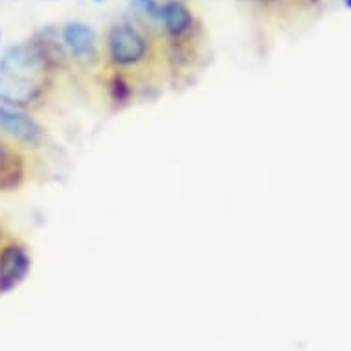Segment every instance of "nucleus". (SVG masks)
I'll list each match as a JSON object with an SVG mask.
<instances>
[{
  "label": "nucleus",
  "instance_id": "nucleus-1",
  "mask_svg": "<svg viewBox=\"0 0 351 351\" xmlns=\"http://www.w3.org/2000/svg\"><path fill=\"white\" fill-rule=\"evenodd\" d=\"M47 59L37 43H21L10 47L0 58V74L23 83L43 85Z\"/></svg>",
  "mask_w": 351,
  "mask_h": 351
},
{
  "label": "nucleus",
  "instance_id": "nucleus-2",
  "mask_svg": "<svg viewBox=\"0 0 351 351\" xmlns=\"http://www.w3.org/2000/svg\"><path fill=\"white\" fill-rule=\"evenodd\" d=\"M147 43L142 35L129 24H116L109 34V56L116 64L138 63L145 56Z\"/></svg>",
  "mask_w": 351,
  "mask_h": 351
},
{
  "label": "nucleus",
  "instance_id": "nucleus-3",
  "mask_svg": "<svg viewBox=\"0 0 351 351\" xmlns=\"http://www.w3.org/2000/svg\"><path fill=\"white\" fill-rule=\"evenodd\" d=\"M32 269V258L26 248L10 243L0 248V294H6L19 287Z\"/></svg>",
  "mask_w": 351,
  "mask_h": 351
},
{
  "label": "nucleus",
  "instance_id": "nucleus-4",
  "mask_svg": "<svg viewBox=\"0 0 351 351\" xmlns=\"http://www.w3.org/2000/svg\"><path fill=\"white\" fill-rule=\"evenodd\" d=\"M0 131L26 145H37L43 140V131L34 118L6 105H0Z\"/></svg>",
  "mask_w": 351,
  "mask_h": 351
},
{
  "label": "nucleus",
  "instance_id": "nucleus-5",
  "mask_svg": "<svg viewBox=\"0 0 351 351\" xmlns=\"http://www.w3.org/2000/svg\"><path fill=\"white\" fill-rule=\"evenodd\" d=\"M63 45L69 48V52L77 59L93 56L96 48V32L88 24L74 21V23L64 24Z\"/></svg>",
  "mask_w": 351,
  "mask_h": 351
},
{
  "label": "nucleus",
  "instance_id": "nucleus-6",
  "mask_svg": "<svg viewBox=\"0 0 351 351\" xmlns=\"http://www.w3.org/2000/svg\"><path fill=\"white\" fill-rule=\"evenodd\" d=\"M40 88H43L40 85L23 83V81L0 74V104H4L6 107H15V109L26 107L39 98Z\"/></svg>",
  "mask_w": 351,
  "mask_h": 351
},
{
  "label": "nucleus",
  "instance_id": "nucleus-7",
  "mask_svg": "<svg viewBox=\"0 0 351 351\" xmlns=\"http://www.w3.org/2000/svg\"><path fill=\"white\" fill-rule=\"evenodd\" d=\"M160 24L166 28L167 34L180 35L191 26L190 10L180 2V0H169L162 4Z\"/></svg>",
  "mask_w": 351,
  "mask_h": 351
},
{
  "label": "nucleus",
  "instance_id": "nucleus-8",
  "mask_svg": "<svg viewBox=\"0 0 351 351\" xmlns=\"http://www.w3.org/2000/svg\"><path fill=\"white\" fill-rule=\"evenodd\" d=\"M24 180V162L17 155H4L0 160V191H12Z\"/></svg>",
  "mask_w": 351,
  "mask_h": 351
},
{
  "label": "nucleus",
  "instance_id": "nucleus-9",
  "mask_svg": "<svg viewBox=\"0 0 351 351\" xmlns=\"http://www.w3.org/2000/svg\"><path fill=\"white\" fill-rule=\"evenodd\" d=\"M129 4H131V8H133L134 12H138L140 15H144V17L151 19V21H155V23H160L162 6L158 4V0H131Z\"/></svg>",
  "mask_w": 351,
  "mask_h": 351
},
{
  "label": "nucleus",
  "instance_id": "nucleus-10",
  "mask_svg": "<svg viewBox=\"0 0 351 351\" xmlns=\"http://www.w3.org/2000/svg\"><path fill=\"white\" fill-rule=\"evenodd\" d=\"M110 90H112V98H114L116 101H120V104H123V101L129 98V85H127L121 77H114V80H112V83H110Z\"/></svg>",
  "mask_w": 351,
  "mask_h": 351
},
{
  "label": "nucleus",
  "instance_id": "nucleus-11",
  "mask_svg": "<svg viewBox=\"0 0 351 351\" xmlns=\"http://www.w3.org/2000/svg\"><path fill=\"white\" fill-rule=\"evenodd\" d=\"M2 156H4V149H2V144H0V160H2Z\"/></svg>",
  "mask_w": 351,
  "mask_h": 351
},
{
  "label": "nucleus",
  "instance_id": "nucleus-12",
  "mask_svg": "<svg viewBox=\"0 0 351 351\" xmlns=\"http://www.w3.org/2000/svg\"><path fill=\"white\" fill-rule=\"evenodd\" d=\"M344 2H346V6L351 8V0H344Z\"/></svg>",
  "mask_w": 351,
  "mask_h": 351
},
{
  "label": "nucleus",
  "instance_id": "nucleus-13",
  "mask_svg": "<svg viewBox=\"0 0 351 351\" xmlns=\"http://www.w3.org/2000/svg\"><path fill=\"white\" fill-rule=\"evenodd\" d=\"M94 2H105V0H94Z\"/></svg>",
  "mask_w": 351,
  "mask_h": 351
},
{
  "label": "nucleus",
  "instance_id": "nucleus-14",
  "mask_svg": "<svg viewBox=\"0 0 351 351\" xmlns=\"http://www.w3.org/2000/svg\"><path fill=\"white\" fill-rule=\"evenodd\" d=\"M0 39H2V37H0Z\"/></svg>",
  "mask_w": 351,
  "mask_h": 351
}]
</instances>
